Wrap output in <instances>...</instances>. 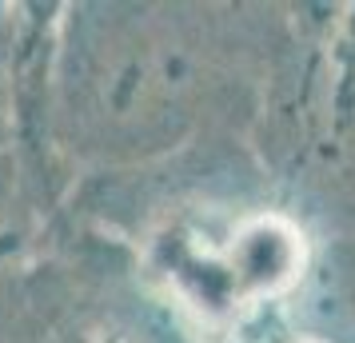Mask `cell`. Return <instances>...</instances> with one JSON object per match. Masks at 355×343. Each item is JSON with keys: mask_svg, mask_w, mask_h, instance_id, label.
Instances as JSON below:
<instances>
[{"mask_svg": "<svg viewBox=\"0 0 355 343\" xmlns=\"http://www.w3.org/2000/svg\"><path fill=\"white\" fill-rule=\"evenodd\" d=\"M68 92L100 140H140L180 112L188 68L144 20H100L72 52Z\"/></svg>", "mask_w": 355, "mask_h": 343, "instance_id": "obj_1", "label": "cell"}]
</instances>
